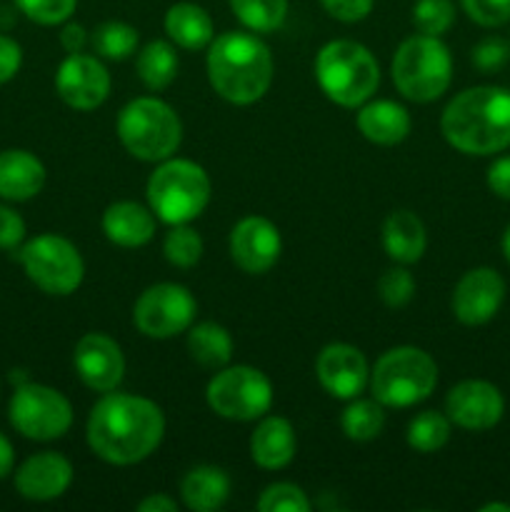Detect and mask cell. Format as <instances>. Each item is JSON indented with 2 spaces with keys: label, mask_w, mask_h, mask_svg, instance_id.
Here are the masks:
<instances>
[{
  "label": "cell",
  "mask_w": 510,
  "mask_h": 512,
  "mask_svg": "<svg viewBox=\"0 0 510 512\" xmlns=\"http://www.w3.org/2000/svg\"><path fill=\"white\" fill-rule=\"evenodd\" d=\"M165 415L153 400L133 393H103L85 425L90 450L110 465H138L163 443Z\"/></svg>",
  "instance_id": "6da1fadb"
},
{
  "label": "cell",
  "mask_w": 510,
  "mask_h": 512,
  "mask_svg": "<svg viewBox=\"0 0 510 512\" xmlns=\"http://www.w3.org/2000/svg\"><path fill=\"white\" fill-rule=\"evenodd\" d=\"M440 133L458 153L495 155L510 148V90L475 85L445 105Z\"/></svg>",
  "instance_id": "7a4b0ae2"
},
{
  "label": "cell",
  "mask_w": 510,
  "mask_h": 512,
  "mask_svg": "<svg viewBox=\"0 0 510 512\" xmlns=\"http://www.w3.org/2000/svg\"><path fill=\"white\" fill-rule=\"evenodd\" d=\"M208 80L233 105H253L273 85L275 63L268 45L253 30H228L208 45Z\"/></svg>",
  "instance_id": "3957f363"
},
{
  "label": "cell",
  "mask_w": 510,
  "mask_h": 512,
  "mask_svg": "<svg viewBox=\"0 0 510 512\" xmlns=\"http://www.w3.org/2000/svg\"><path fill=\"white\" fill-rule=\"evenodd\" d=\"M315 80L335 105L360 108L378 90L380 65L363 43L330 40L315 55Z\"/></svg>",
  "instance_id": "277c9868"
},
{
  "label": "cell",
  "mask_w": 510,
  "mask_h": 512,
  "mask_svg": "<svg viewBox=\"0 0 510 512\" xmlns=\"http://www.w3.org/2000/svg\"><path fill=\"white\" fill-rule=\"evenodd\" d=\"M145 193L155 218L165 225H185L208 208L213 185L203 165L185 158H168L160 160L158 168L150 173Z\"/></svg>",
  "instance_id": "5b68a950"
},
{
  "label": "cell",
  "mask_w": 510,
  "mask_h": 512,
  "mask_svg": "<svg viewBox=\"0 0 510 512\" xmlns=\"http://www.w3.org/2000/svg\"><path fill=\"white\" fill-rule=\"evenodd\" d=\"M115 130L123 148L145 163L173 158L183 143V123L178 113L160 98L130 100L120 108Z\"/></svg>",
  "instance_id": "8992f818"
},
{
  "label": "cell",
  "mask_w": 510,
  "mask_h": 512,
  "mask_svg": "<svg viewBox=\"0 0 510 512\" xmlns=\"http://www.w3.org/2000/svg\"><path fill=\"white\" fill-rule=\"evenodd\" d=\"M390 75L403 98L413 103H433L453 80V58L448 45L435 35H410L395 50Z\"/></svg>",
  "instance_id": "52a82bcc"
},
{
  "label": "cell",
  "mask_w": 510,
  "mask_h": 512,
  "mask_svg": "<svg viewBox=\"0 0 510 512\" xmlns=\"http://www.w3.org/2000/svg\"><path fill=\"white\" fill-rule=\"evenodd\" d=\"M438 365L415 345L385 350L370 370V390L383 408H413L433 395Z\"/></svg>",
  "instance_id": "ba28073f"
},
{
  "label": "cell",
  "mask_w": 510,
  "mask_h": 512,
  "mask_svg": "<svg viewBox=\"0 0 510 512\" xmlns=\"http://www.w3.org/2000/svg\"><path fill=\"white\" fill-rule=\"evenodd\" d=\"M18 260L35 288L48 295H73L85 278L80 250L68 238L55 233L35 235L18 250Z\"/></svg>",
  "instance_id": "9c48e42d"
},
{
  "label": "cell",
  "mask_w": 510,
  "mask_h": 512,
  "mask_svg": "<svg viewBox=\"0 0 510 512\" xmlns=\"http://www.w3.org/2000/svg\"><path fill=\"white\" fill-rule=\"evenodd\" d=\"M205 400L210 410L225 420H250L263 418L273 405V383L268 375L250 365H225L215 370L205 388Z\"/></svg>",
  "instance_id": "30bf717a"
},
{
  "label": "cell",
  "mask_w": 510,
  "mask_h": 512,
  "mask_svg": "<svg viewBox=\"0 0 510 512\" xmlns=\"http://www.w3.org/2000/svg\"><path fill=\"white\" fill-rule=\"evenodd\" d=\"M10 425L23 438L50 443L63 438L73 425V405L60 390L40 383H23L15 388L8 405Z\"/></svg>",
  "instance_id": "8fae6325"
},
{
  "label": "cell",
  "mask_w": 510,
  "mask_h": 512,
  "mask_svg": "<svg viewBox=\"0 0 510 512\" xmlns=\"http://www.w3.org/2000/svg\"><path fill=\"white\" fill-rule=\"evenodd\" d=\"M198 303L185 285L158 283L140 293L133 305V323L145 338L168 340L195 323Z\"/></svg>",
  "instance_id": "7c38bea8"
},
{
  "label": "cell",
  "mask_w": 510,
  "mask_h": 512,
  "mask_svg": "<svg viewBox=\"0 0 510 512\" xmlns=\"http://www.w3.org/2000/svg\"><path fill=\"white\" fill-rule=\"evenodd\" d=\"M55 93L68 108H100L110 95V73L98 58L85 53H70L55 73Z\"/></svg>",
  "instance_id": "4fadbf2b"
},
{
  "label": "cell",
  "mask_w": 510,
  "mask_h": 512,
  "mask_svg": "<svg viewBox=\"0 0 510 512\" xmlns=\"http://www.w3.org/2000/svg\"><path fill=\"white\" fill-rule=\"evenodd\" d=\"M503 393L488 380H463L453 385L445 398V415L450 423L470 433H483L503 420Z\"/></svg>",
  "instance_id": "5bb4252c"
},
{
  "label": "cell",
  "mask_w": 510,
  "mask_h": 512,
  "mask_svg": "<svg viewBox=\"0 0 510 512\" xmlns=\"http://www.w3.org/2000/svg\"><path fill=\"white\" fill-rule=\"evenodd\" d=\"M283 238L273 220L248 215L230 230V258L243 273L263 275L278 263Z\"/></svg>",
  "instance_id": "9a60e30c"
},
{
  "label": "cell",
  "mask_w": 510,
  "mask_h": 512,
  "mask_svg": "<svg viewBox=\"0 0 510 512\" xmlns=\"http://www.w3.org/2000/svg\"><path fill=\"white\" fill-rule=\"evenodd\" d=\"M73 365L78 378L95 393L118 390V385L125 378L123 350L105 333H85L75 343Z\"/></svg>",
  "instance_id": "2e32d148"
},
{
  "label": "cell",
  "mask_w": 510,
  "mask_h": 512,
  "mask_svg": "<svg viewBox=\"0 0 510 512\" xmlns=\"http://www.w3.org/2000/svg\"><path fill=\"white\" fill-rule=\"evenodd\" d=\"M505 300V280L493 268H473L453 290V313L463 325H485L498 315Z\"/></svg>",
  "instance_id": "e0dca14e"
},
{
  "label": "cell",
  "mask_w": 510,
  "mask_h": 512,
  "mask_svg": "<svg viewBox=\"0 0 510 512\" xmlns=\"http://www.w3.org/2000/svg\"><path fill=\"white\" fill-rule=\"evenodd\" d=\"M315 375L328 395L338 400L358 398L370 383V368L365 355L355 345L330 343L315 360Z\"/></svg>",
  "instance_id": "ac0fdd59"
},
{
  "label": "cell",
  "mask_w": 510,
  "mask_h": 512,
  "mask_svg": "<svg viewBox=\"0 0 510 512\" xmlns=\"http://www.w3.org/2000/svg\"><path fill=\"white\" fill-rule=\"evenodd\" d=\"M73 465L60 453H35L15 470V490L30 503H50L68 493L73 485Z\"/></svg>",
  "instance_id": "d6986e66"
},
{
  "label": "cell",
  "mask_w": 510,
  "mask_h": 512,
  "mask_svg": "<svg viewBox=\"0 0 510 512\" xmlns=\"http://www.w3.org/2000/svg\"><path fill=\"white\" fill-rule=\"evenodd\" d=\"M45 165L35 153L23 148L0 150V198L10 203L33 200L43 190Z\"/></svg>",
  "instance_id": "ffe728a7"
},
{
  "label": "cell",
  "mask_w": 510,
  "mask_h": 512,
  "mask_svg": "<svg viewBox=\"0 0 510 512\" xmlns=\"http://www.w3.org/2000/svg\"><path fill=\"white\" fill-rule=\"evenodd\" d=\"M298 440L290 420L268 415L250 435V458L263 470H283L293 463Z\"/></svg>",
  "instance_id": "44dd1931"
},
{
  "label": "cell",
  "mask_w": 510,
  "mask_h": 512,
  "mask_svg": "<svg viewBox=\"0 0 510 512\" xmlns=\"http://www.w3.org/2000/svg\"><path fill=\"white\" fill-rule=\"evenodd\" d=\"M355 123H358V130L363 133L365 140L383 145V148L403 143L410 135V128H413L408 108L395 103V100H370V103H363Z\"/></svg>",
  "instance_id": "7402d4cb"
},
{
  "label": "cell",
  "mask_w": 510,
  "mask_h": 512,
  "mask_svg": "<svg viewBox=\"0 0 510 512\" xmlns=\"http://www.w3.org/2000/svg\"><path fill=\"white\" fill-rule=\"evenodd\" d=\"M103 233L118 248H143L155 235V213L133 200H120L105 208Z\"/></svg>",
  "instance_id": "603a6c76"
},
{
  "label": "cell",
  "mask_w": 510,
  "mask_h": 512,
  "mask_svg": "<svg viewBox=\"0 0 510 512\" xmlns=\"http://www.w3.org/2000/svg\"><path fill=\"white\" fill-rule=\"evenodd\" d=\"M383 248L398 265H413L428 248L425 225L413 210H395L383 223Z\"/></svg>",
  "instance_id": "cb8c5ba5"
},
{
  "label": "cell",
  "mask_w": 510,
  "mask_h": 512,
  "mask_svg": "<svg viewBox=\"0 0 510 512\" xmlns=\"http://www.w3.org/2000/svg\"><path fill=\"white\" fill-rule=\"evenodd\" d=\"M163 25L168 38L183 50H203L215 38V25L210 13L203 5L190 3V0L170 5Z\"/></svg>",
  "instance_id": "d4e9b609"
},
{
  "label": "cell",
  "mask_w": 510,
  "mask_h": 512,
  "mask_svg": "<svg viewBox=\"0 0 510 512\" xmlns=\"http://www.w3.org/2000/svg\"><path fill=\"white\" fill-rule=\"evenodd\" d=\"M180 498L193 512H215L230 498V475L218 465H198L180 483Z\"/></svg>",
  "instance_id": "484cf974"
},
{
  "label": "cell",
  "mask_w": 510,
  "mask_h": 512,
  "mask_svg": "<svg viewBox=\"0 0 510 512\" xmlns=\"http://www.w3.org/2000/svg\"><path fill=\"white\" fill-rule=\"evenodd\" d=\"M188 353L200 368L220 370L233 358V338L218 323H198L188 328Z\"/></svg>",
  "instance_id": "4316f807"
},
{
  "label": "cell",
  "mask_w": 510,
  "mask_h": 512,
  "mask_svg": "<svg viewBox=\"0 0 510 512\" xmlns=\"http://www.w3.org/2000/svg\"><path fill=\"white\" fill-rule=\"evenodd\" d=\"M178 53L168 40H150L135 60L138 78L148 90H165L178 75Z\"/></svg>",
  "instance_id": "83f0119b"
},
{
  "label": "cell",
  "mask_w": 510,
  "mask_h": 512,
  "mask_svg": "<svg viewBox=\"0 0 510 512\" xmlns=\"http://www.w3.org/2000/svg\"><path fill=\"white\" fill-rule=\"evenodd\" d=\"M340 428H343L345 438L355 440V443H370L378 438L385 428V413L383 405L378 400H350L348 408L340 415Z\"/></svg>",
  "instance_id": "f1b7e54d"
},
{
  "label": "cell",
  "mask_w": 510,
  "mask_h": 512,
  "mask_svg": "<svg viewBox=\"0 0 510 512\" xmlns=\"http://www.w3.org/2000/svg\"><path fill=\"white\" fill-rule=\"evenodd\" d=\"M235 18L253 33H275L288 18V0H228Z\"/></svg>",
  "instance_id": "f546056e"
},
{
  "label": "cell",
  "mask_w": 510,
  "mask_h": 512,
  "mask_svg": "<svg viewBox=\"0 0 510 512\" xmlns=\"http://www.w3.org/2000/svg\"><path fill=\"white\" fill-rule=\"evenodd\" d=\"M450 423L448 415L435 413V410H425V413L415 415L408 423V433H405V440H408L410 448L415 453H438L440 448H445V443L450 440Z\"/></svg>",
  "instance_id": "4dcf8cb0"
},
{
  "label": "cell",
  "mask_w": 510,
  "mask_h": 512,
  "mask_svg": "<svg viewBox=\"0 0 510 512\" xmlns=\"http://www.w3.org/2000/svg\"><path fill=\"white\" fill-rule=\"evenodd\" d=\"M95 53L108 60H125L138 48V30L123 20H105L93 30Z\"/></svg>",
  "instance_id": "1f68e13d"
},
{
  "label": "cell",
  "mask_w": 510,
  "mask_h": 512,
  "mask_svg": "<svg viewBox=\"0 0 510 512\" xmlns=\"http://www.w3.org/2000/svg\"><path fill=\"white\" fill-rule=\"evenodd\" d=\"M203 250V238L188 223L170 225V233L163 240V255L170 265H175L180 270L195 268L200 263V258H203Z\"/></svg>",
  "instance_id": "d6a6232c"
},
{
  "label": "cell",
  "mask_w": 510,
  "mask_h": 512,
  "mask_svg": "<svg viewBox=\"0 0 510 512\" xmlns=\"http://www.w3.org/2000/svg\"><path fill=\"white\" fill-rule=\"evenodd\" d=\"M455 23V5L453 0H418L413 5V25L423 35L448 33Z\"/></svg>",
  "instance_id": "836d02e7"
},
{
  "label": "cell",
  "mask_w": 510,
  "mask_h": 512,
  "mask_svg": "<svg viewBox=\"0 0 510 512\" xmlns=\"http://www.w3.org/2000/svg\"><path fill=\"white\" fill-rule=\"evenodd\" d=\"M260 512H310V498L293 483H273L260 493Z\"/></svg>",
  "instance_id": "e575fe53"
},
{
  "label": "cell",
  "mask_w": 510,
  "mask_h": 512,
  "mask_svg": "<svg viewBox=\"0 0 510 512\" xmlns=\"http://www.w3.org/2000/svg\"><path fill=\"white\" fill-rule=\"evenodd\" d=\"M378 295L388 308H405L415 295V280L403 265L388 268L378 278Z\"/></svg>",
  "instance_id": "d590c367"
},
{
  "label": "cell",
  "mask_w": 510,
  "mask_h": 512,
  "mask_svg": "<svg viewBox=\"0 0 510 512\" xmlns=\"http://www.w3.org/2000/svg\"><path fill=\"white\" fill-rule=\"evenodd\" d=\"M15 8L38 25H63L78 8V0H15Z\"/></svg>",
  "instance_id": "8d00e7d4"
},
{
  "label": "cell",
  "mask_w": 510,
  "mask_h": 512,
  "mask_svg": "<svg viewBox=\"0 0 510 512\" xmlns=\"http://www.w3.org/2000/svg\"><path fill=\"white\" fill-rule=\"evenodd\" d=\"M465 15L483 28H500L510 20V0H460Z\"/></svg>",
  "instance_id": "74e56055"
},
{
  "label": "cell",
  "mask_w": 510,
  "mask_h": 512,
  "mask_svg": "<svg viewBox=\"0 0 510 512\" xmlns=\"http://www.w3.org/2000/svg\"><path fill=\"white\" fill-rule=\"evenodd\" d=\"M510 60V45L503 38H485L473 48V65L483 73L500 70Z\"/></svg>",
  "instance_id": "f35d334b"
},
{
  "label": "cell",
  "mask_w": 510,
  "mask_h": 512,
  "mask_svg": "<svg viewBox=\"0 0 510 512\" xmlns=\"http://www.w3.org/2000/svg\"><path fill=\"white\" fill-rule=\"evenodd\" d=\"M325 13L340 23H360L373 13L375 0H320Z\"/></svg>",
  "instance_id": "ab89813d"
},
{
  "label": "cell",
  "mask_w": 510,
  "mask_h": 512,
  "mask_svg": "<svg viewBox=\"0 0 510 512\" xmlns=\"http://www.w3.org/2000/svg\"><path fill=\"white\" fill-rule=\"evenodd\" d=\"M25 220L13 208L0 203V250H15L25 240Z\"/></svg>",
  "instance_id": "60d3db41"
},
{
  "label": "cell",
  "mask_w": 510,
  "mask_h": 512,
  "mask_svg": "<svg viewBox=\"0 0 510 512\" xmlns=\"http://www.w3.org/2000/svg\"><path fill=\"white\" fill-rule=\"evenodd\" d=\"M23 65V48L15 38L0 33V85L10 83Z\"/></svg>",
  "instance_id": "b9f144b4"
},
{
  "label": "cell",
  "mask_w": 510,
  "mask_h": 512,
  "mask_svg": "<svg viewBox=\"0 0 510 512\" xmlns=\"http://www.w3.org/2000/svg\"><path fill=\"white\" fill-rule=\"evenodd\" d=\"M488 188L493 190L498 198L510 200V155L495 160L488 168Z\"/></svg>",
  "instance_id": "7bdbcfd3"
},
{
  "label": "cell",
  "mask_w": 510,
  "mask_h": 512,
  "mask_svg": "<svg viewBox=\"0 0 510 512\" xmlns=\"http://www.w3.org/2000/svg\"><path fill=\"white\" fill-rule=\"evenodd\" d=\"M60 45H63L65 53H83V48L88 45V30L80 23H68L65 20L63 30H60Z\"/></svg>",
  "instance_id": "ee69618b"
},
{
  "label": "cell",
  "mask_w": 510,
  "mask_h": 512,
  "mask_svg": "<svg viewBox=\"0 0 510 512\" xmlns=\"http://www.w3.org/2000/svg\"><path fill=\"white\" fill-rule=\"evenodd\" d=\"M138 512H178V503H175V498H170V495L155 493L148 495L145 500H140Z\"/></svg>",
  "instance_id": "f6af8a7d"
},
{
  "label": "cell",
  "mask_w": 510,
  "mask_h": 512,
  "mask_svg": "<svg viewBox=\"0 0 510 512\" xmlns=\"http://www.w3.org/2000/svg\"><path fill=\"white\" fill-rule=\"evenodd\" d=\"M15 468V448L8 440V435L0 430V480L8 478Z\"/></svg>",
  "instance_id": "bcb514c9"
},
{
  "label": "cell",
  "mask_w": 510,
  "mask_h": 512,
  "mask_svg": "<svg viewBox=\"0 0 510 512\" xmlns=\"http://www.w3.org/2000/svg\"><path fill=\"white\" fill-rule=\"evenodd\" d=\"M15 25V10L13 8H0V33L10 30Z\"/></svg>",
  "instance_id": "7dc6e473"
},
{
  "label": "cell",
  "mask_w": 510,
  "mask_h": 512,
  "mask_svg": "<svg viewBox=\"0 0 510 512\" xmlns=\"http://www.w3.org/2000/svg\"><path fill=\"white\" fill-rule=\"evenodd\" d=\"M10 383L15 385V388H18V385H23V383H28V373H25V370H10Z\"/></svg>",
  "instance_id": "c3c4849f"
},
{
  "label": "cell",
  "mask_w": 510,
  "mask_h": 512,
  "mask_svg": "<svg viewBox=\"0 0 510 512\" xmlns=\"http://www.w3.org/2000/svg\"><path fill=\"white\" fill-rule=\"evenodd\" d=\"M480 512H510L508 503H488L480 508Z\"/></svg>",
  "instance_id": "681fc988"
},
{
  "label": "cell",
  "mask_w": 510,
  "mask_h": 512,
  "mask_svg": "<svg viewBox=\"0 0 510 512\" xmlns=\"http://www.w3.org/2000/svg\"><path fill=\"white\" fill-rule=\"evenodd\" d=\"M500 245H503V255H505V260H508V263H510V225H508V228H505L503 240H500Z\"/></svg>",
  "instance_id": "f907efd6"
}]
</instances>
